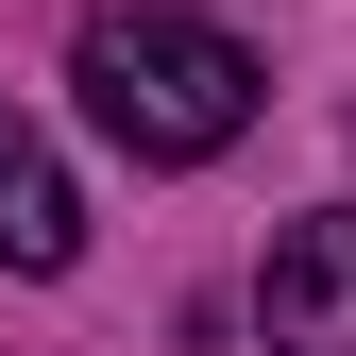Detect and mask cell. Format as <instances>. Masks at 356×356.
Segmentation results:
<instances>
[{
  "instance_id": "6da1fadb",
  "label": "cell",
  "mask_w": 356,
  "mask_h": 356,
  "mask_svg": "<svg viewBox=\"0 0 356 356\" xmlns=\"http://www.w3.org/2000/svg\"><path fill=\"white\" fill-rule=\"evenodd\" d=\"M85 119H102L136 170H204V153H238L254 136V51L220 17H170V0H119V17H85Z\"/></svg>"
},
{
  "instance_id": "7a4b0ae2",
  "label": "cell",
  "mask_w": 356,
  "mask_h": 356,
  "mask_svg": "<svg viewBox=\"0 0 356 356\" xmlns=\"http://www.w3.org/2000/svg\"><path fill=\"white\" fill-rule=\"evenodd\" d=\"M254 339L272 356H356V204L289 220V238L254 254Z\"/></svg>"
},
{
  "instance_id": "3957f363",
  "label": "cell",
  "mask_w": 356,
  "mask_h": 356,
  "mask_svg": "<svg viewBox=\"0 0 356 356\" xmlns=\"http://www.w3.org/2000/svg\"><path fill=\"white\" fill-rule=\"evenodd\" d=\"M68 254H85V187L51 170L34 119H0V272H68Z\"/></svg>"
}]
</instances>
